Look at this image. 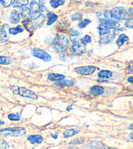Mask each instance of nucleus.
<instances>
[{
  "label": "nucleus",
  "instance_id": "f257e3e1",
  "mask_svg": "<svg viewBox=\"0 0 133 149\" xmlns=\"http://www.w3.org/2000/svg\"><path fill=\"white\" fill-rule=\"evenodd\" d=\"M52 47L55 52L62 53L67 50L69 47V41L65 36L57 34L53 39Z\"/></svg>",
  "mask_w": 133,
  "mask_h": 149
},
{
  "label": "nucleus",
  "instance_id": "f03ea898",
  "mask_svg": "<svg viewBox=\"0 0 133 149\" xmlns=\"http://www.w3.org/2000/svg\"><path fill=\"white\" fill-rule=\"evenodd\" d=\"M10 89L13 94L20 95V96L24 97L30 98L31 100H37V98H38V95L35 93L24 87L11 86L10 87Z\"/></svg>",
  "mask_w": 133,
  "mask_h": 149
},
{
  "label": "nucleus",
  "instance_id": "7ed1b4c3",
  "mask_svg": "<svg viewBox=\"0 0 133 149\" xmlns=\"http://www.w3.org/2000/svg\"><path fill=\"white\" fill-rule=\"evenodd\" d=\"M26 134V130L23 127H7L0 130V135L1 136L19 137L24 135Z\"/></svg>",
  "mask_w": 133,
  "mask_h": 149
},
{
  "label": "nucleus",
  "instance_id": "20e7f679",
  "mask_svg": "<svg viewBox=\"0 0 133 149\" xmlns=\"http://www.w3.org/2000/svg\"><path fill=\"white\" fill-rule=\"evenodd\" d=\"M113 20H124L129 18L130 14L123 7H117L110 10Z\"/></svg>",
  "mask_w": 133,
  "mask_h": 149
},
{
  "label": "nucleus",
  "instance_id": "39448f33",
  "mask_svg": "<svg viewBox=\"0 0 133 149\" xmlns=\"http://www.w3.org/2000/svg\"><path fill=\"white\" fill-rule=\"evenodd\" d=\"M86 46L77 39L72 40V45L71 47V52L76 56H82L86 52Z\"/></svg>",
  "mask_w": 133,
  "mask_h": 149
},
{
  "label": "nucleus",
  "instance_id": "423d86ee",
  "mask_svg": "<svg viewBox=\"0 0 133 149\" xmlns=\"http://www.w3.org/2000/svg\"><path fill=\"white\" fill-rule=\"evenodd\" d=\"M99 70V68L94 65H86V66H80L74 68V72L77 74H81V75L87 76L91 75L94 73L95 71Z\"/></svg>",
  "mask_w": 133,
  "mask_h": 149
},
{
  "label": "nucleus",
  "instance_id": "0eeeda50",
  "mask_svg": "<svg viewBox=\"0 0 133 149\" xmlns=\"http://www.w3.org/2000/svg\"><path fill=\"white\" fill-rule=\"evenodd\" d=\"M31 54L34 57L41 59L44 62H48L52 60L51 56L46 51H44V50L39 49V48H34V49H33L31 50Z\"/></svg>",
  "mask_w": 133,
  "mask_h": 149
},
{
  "label": "nucleus",
  "instance_id": "6e6552de",
  "mask_svg": "<svg viewBox=\"0 0 133 149\" xmlns=\"http://www.w3.org/2000/svg\"><path fill=\"white\" fill-rule=\"evenodd\" d=\"M99 22L100 24L103 25L104 27L109 29V30H116V29L120 28V24L116 20L100 18L99 19Z\"/></svg>",
  "mask_w": 133,
  "mask_h": 149
},
{
  "label": "nucleus",
  "instance_id": "1a4fd4ad",
  "mask_svg": "<svg viewBox=\"0 0 133 149\" xmlns=\"http://www.w3.org/2000/svg\"><path fill=\"white\" fill-rule=\"evenodd\" d=\"M9 26L5 24L0 30V42H6L9 39Z\"/></svg>",
  "mask_w": 133,
  "mask_h": 149
},
{
  "label": "nucleus",
  "instance_id": "9d476101",
  "mask_svg": "<svg viewBox=\"0 0 133 149\" xmlns=\"http://www.w3.org/2000/svg\"><path fill=\"white\" fill-rule=\"evenodd\" d=\"M118 31L114 30L112 33H109L106 36H100L99 39V43L100 44H108L109 42H111L115 38L116 35H118Z\"/></svg>",
  "mask_w": 133,
  "mask_h": 149
},
{
  "label": "nucleus",
  "instance_id": "9b49d317",
  "mask_svg": "<svg viewBox=\"0 0 133 149\" xmlns=\"http://www.w3.org/2000/svg\"><path fill=\"white\" fill-rule=\"evenodd\" d=\"M28 141L31 144H41L43 141V137L40 135H31L28 137Z\"/></svg>",
  "mask_w": 133,
  "mask_h": 149
},
{
  "label": "nucleus",
  "instance_id": "f8f14e48",
  "mask_svg": "<svg viewBox=\"0 0 133 149\" xmlns=\"http://www.w3.org/2000/svg\"><path fill=\"white\" fill-rule=\"evenodd\" d=\"M104 92H105V88L99 85H95L90 88V93L95 96H99L104 94Z\"/></svg>",
  "mask_w": 133,
  "mask_h": 149
},
{
  "label": "nucleus",
  "instance_id": "ddd939ff",
  "mask_svg": "<svg viewBox=\"0 0 133 149\" xmlns=\"http://www.w3.org/2000/svg\"><path fill=\"white\" fill-rule=\"evenodd\" d=\"M19 13H20V15L22 16L23 19L25 20V19H28V18H30L31 17L32 11H31L30 8L25 6V7H22L20 8Z\"/></svg>",
  "mask_w": 133,
  "mask_h": 149
},
{
  "label": "nucleus",
  "instance_id": "4468645a",
  "mask_svg": "<svg viewBox=\"0 0 133 149\" xmlns=\"http://www.w3.org/2000/svg\"><path fill=\"white\" fill-rule=\"evenodd\" d=\"M20 15L19 11L17 10H13L10 15V22L12 24H15L20 22Z\"/></svg>",
  "mask_w": 133,
  "mask_h": 149
},
{
  "label": "nucleus",
  "instance_id": "2eb2a0df",
  "mask_svg": "<svg viewBox=\"0 0 133 149\" xmlns=\"http://www.w3.org/2000/svg\"><path fill=\"white\" fill-rule=\"evenodd\" d=\"M69 26V24L67 22V21H63L61 20L56 26V30L59 32H66L68 31V28Z\"/></svg>",
  "mask_w": 133,
  "mask_h": 149
},
{
  "label": "nucleus",
  "instance_id": "dca6fc26",
  "mask_svg": "<svg viewBox=\"0 0 133 149\" xmlns=\"http://www.w3.org/2000/svg\"><path fill=\"white\" fill-rule=\"evenodd\" d=\"M80 131V127H74L73 129L66 130L63 132V136L65 138H69L73 137L74 135L78 134Z\"/></svg>",
  "mask_w": 133,
  "mask_h": 149
},
{
  "label": "nucleus",
  "instance_id": "f3484780",
  "mask_svg": "<svg viewBox=\"0 0 133 149\" xmlns=\"http://www.w3.org/2000/svg\"><path fill=\"white\" fill-rule=\"evenodd\" d=\"M65 75L59 73H50L48 75V79L52 82H58L65 79Z\"/></svg>",
  "mask_w": 133,
  "mask_h": 149
},
{
  "label": "nucleus",
  "instance_id": "a211bd4d",
  "mask_svg": "<svg viewBox=\"0 0 133 149\" xmlns=\"http://www.w3.org/2000/svg\"><path fill=\"white\" fill-rule=\"evenodd\" d=\"M113 73L109 70H101L98 73V77L101 79H108L111 78Z\"/></svg>",
  "mask_w": 133,
  "mask_h": 149
},
{
  "label": "nucleus",
  "instance_id": "6ab92c4d",
  "mask_svg": "<svg viewBox=\"0 0 133 149\" xmlns=\"http://www.w3.org/2000/svg\"><path fill=\"white\" fill-rule=\"evenodd\" d=\"M57 18H58L57 15H55V13H52V12H49V13L47 15L46 25L51 26L55 22H56V20H57Z\"/></svg>",
  "mask_w": 133,
  "mask_h": 149
},
{
  "label": "nucleus",
  "instance_id": "aec40b11",
  "mask_svg": "<svg viewBox=\"0 0 133 149\" xmlns=\"http://www.w3.org/2000/svg\"><path fill=\"white\" fill-rule=\"evenodd\" d=\"M75 82L73 81H69V80H62V81H58L55 84V86L60 88L65 87V86H71L74 84Z\"/></svg>",
  "mask_w": 133,
  "mask_h": 149
},
{
  "label": "nucleus",
  "instance_id": "412c9836",
  "mask_svg": "<svg viewBox=\"0 0 133 149\" xmlns=\"http://www.w3.org/2000/svg\"><path fill=\"white\" fill-rule=\"evenodd\" d=\"M29 3L28 0H14L12 5L15 8H20L25 7Z\"/></svg>",
  "mask_w": 133,
  "mask_h": 149
},
{
  "label": "nucleus",
  "instance_id": "4be33fe9",
  "mask_svg": "<svg viewBox=\"0 0 133 149\" xmlns=\"http://www.w3.org/2000/svg\"><path fill=\"white\" fill-rule=\"evenodd\" d=\"M129 38L128 37V36H127L125 34H121L120 36H119L118 39L116 41V44L118 45V47H121L125 42L128 41Z\"/></svg>",
  "mask_w": 133,
  "mask_h": 149
},
{
  "label": "nucleus",
  "instance_id": "5701e85b",
  "mask_svg": "<svg viewBox=\"0 0 133 149\" xmlns=\"http://www.w3.org/2000/svg\"><path fill=\"white\" fill-rule=\"evenodd\" d=\"M24 31V29L22 28V26L18 25L15 28H10L9 31L10 34H12V35H17L18 33H22L23 31Z\"/></svg>",
  "mask_w": 133,
  "mask_h": 149
},
{
  "label": "nucleus",
  "instance_id": "b1692460",
  "mask_svg": "<svg viewBox=\"0 0 133 149\" xmlns=\"http://www.w3.org/2000/svg\"><path fill=\"white\" fill-rule=\"evenodd\" d=\"M30 9L31 10L32 13L35 12H40L41 11V7L37 1H31L30 2Z\"/></svg>",
  "mask_w": 133,
  "mask_h": 149
},
{
  "label": "nucleus",
  "instance_id": "393cba45",
  "mask_svg": "<svg viewBox=\"0 0 133 149\" xmlns=\"http://www.w3.org/2000/svg\"><path fill=\"white\" fill-rule=\"evenodd\" d=\"M50 3L52 8L56 9L58 7L64 5L65 0H50Z\"/></svg>",
  "mask_w": 133,
  "mask_h": 149
},
{
  "label": "nucleus",
  "instance_id": "a878e982",
  "mask_svg": "<svg viewBox=\"0 0 133 149\" xmlns=\"http://www.w3.org/2000/svg\"><path fill=\"white\" fill-rule=\"evenodd\" d=\"M98 31H99V34L100 36H103L105 35H107L109 33H110V31L109 29H107L105 27H104L103 25L99 24L97 27Z\"/></svg>",
  "mask_w": 133,
  "mask_h": 149
},
{
  "label": "nucleus",
  "instance_id": "bb28decb",
  "mask_svg": "<svg viewBox=\"0 0 133 149\" xmlns=\"http://www.w3.org/2000/svg\"><path fill=\"white\" fill-rule=\"evenodd\" d=\"M7 118H9L10 120L12 121H18L20 120V115L18 113H10L8 114Z\"/></svg>",
  "mask_w": 133,
  "mask_h": 149
},
{
  "label": "nucleus",
  "instance_id": "cd10ccee",
  "mask_svg": "<svg viewBox=\"0 0 133 149\" xmlns=\"http://www.w3.org/2000/svg\"><path fill=\"white\" fill-rule=\"evenodd\" d=\"M10 63H11V60L9 57L0 56V64L7 65L10 64Z\"/></svg>",
  "mask_w": 133,
  "mask_h": 149
},
{
  "label": "nucleus",
  "instance_id": "c85d7f7f",
  "mask_svg": "<svg viewBox=\"0 0 133 149\" xmlns=\"http://www.w3.org/2000/svg\"><path fill=\"white\" fill-rule=\"evenodd\" d=\"M91 37L89 35H86L82 37V39H80V42L84 45H85V46H86V45L90 43V42H91Z\"/></svg>",
  "mask_w": 133,
  "mask_h": 149
},
{
  "label": "nucleus",
  "instance_id": "c756f323",
  "mask_svg": "<svg viewBox=\"0 0 133 149\" xmlns=\"http://www.w3.org/2000/svg\"><path fill=\"white\" fill-rule=\"evenodd\" d=\"M91 22V21L89 19H84V20L81 21V22L78 24V26L81 29L84 28H86L87 25L89 24Z\"/></svg>",
  "mask_w": 133,
  "mask_h": 149
},
{
  "label": "nucleus",
  "instance_id": "7c9ffc66",
  "mask_svg": "<svg viewBox=\"0 0 133 149\" xmlns=\"http://www.w3.org/2000/svg\"><path fill=\"white\" fill-rule=\"evenodd\" d=\"M82 18H83V15L81 13H74L71 17L72 21H76V20H82Z\"/></svg>",
  "mask_w": 133,
  "mask_h": 149
},
{
  "label": "nucleus",
  "instance_id": "2f4dec72",
  "mask_svg": "<svg viewBox=\"0 0 133 149\" xmlns=\"http://www.w3.org/2000/svg\"><path fill=\"white\" fill-rule=\"evenodd\" d=\"M69 31V34L72 37H76V36H78L80 33V31L78 30H76L75 28H70L69 30H68Z\"/></svg>",
  "mask_w": 133,
  "mask_h": 149
},
{
  "label": "nucleus",
  "instance_id": "473e14b6",
  "mask_svg": "<svg viewBox=\"0 0 133 149\" xmlns=\"http://www.w3.org/2000/svg\"><path fill=\"white\" fill-rule=\"evenodd\" d=\"M84 142H85L84 139H76L69 142V145H82L83 144Z\"/></svg>",
  "mask_w": 133,
  "mask_h": 149
},
{
  "label": "nucleus",
  "instance_id": "72a5a7b5",
  "mask_svg": "<svg viewBox=\"0 0 133 149\" xmlns=\"http://www.w3.org/2000/svg\"><path fill=\"white\" fill-rule=\"evenodd\" d=\"M125 26L129 29H133V17L129 18L125 22Z\"/></svg>",
  "mask_w": 133,
  "mask_h": 149
},
{
  "label": "nucleus",
  "instance_id": "f704fd0d",
  "mask_svg": "<svg viewBox=\"0 0 133 149\" xmlns=\"http://www.w3.org/2000/svg\"><path fill=\"white\" fill-rule=\"evenodd\" d=\"M12 0H0V3L4 7H9L12 4Z\"/></svg>",
  "mask_w": 133,
  "mask_h": 149
},
{
  "label": "nucleus",
  "instance_id": "c9c22d12",
  "mask_svg": "<svg viewBox=\"0 0 133 149\" xmlns=\"http://www.w3.org/2000/svg\"><path fill=\"white\" fill-rule=\"evenodd\" d=\"M9 148V145L3 139H0V149H8Z\"/></svg>",
  "mask_w": 133,
  "mask_h": 149
},
{
  "label": "nucleus",
  "instance_id": "e433bc0d",
  "mask_svg": "<svg viewBox=\"0 0 133 149\" xmlns=\"http://www.w3.org/2000/svg\"><path fill=\"white\" fill-rule=\"evenodd\" d=\"M126 70H127V71H128L129 73H133V60L131 61V62L129 63V64H128V65H127Z\"/></svg>",
  "mask_w": 133,
  "mask_h": 149
},
{
  "label": "nucleus",
  "instance_id": "4c0bfd02",
  "mask_svg": "<svg viewBox=\"0 0 133 149\" xmlns=\"http://www.w3.org/2000/svg\"><path fill=\"white\" fill-rule=\"evenodd\" d=\"M52 37L50 36L46 37V38L44 39V42L46 44H49L50 42H52Z\"/></svg>",
  "mask_w": 133,
  "mask_h": 149
},
{
  "label": "nucleus",
  "instance_id": "58836bf2",
  "mask_svg": "<svg viewBox=\"0 0 133 149\" xmlns=\"http://www.w3.org/2000/svg\"><path fill=\"white\" fill-rule=\"evenodd\" d=\"M127 81H128L129 82H130V83L133 84V76L129 77V78H128V79H127Z\"/></svg>",
  "mask_w": 133,
  "mask_h": 149
},
{
  "label": "nucleus",
  "instance_id": "ea45409f",
  "mask_svg": "<svg viewBox=\"0 0 133 149\" xmlns=\"http://www.w3.org/2000/svg\"><path fill=\"white\" fill-rule=\"evenodd\" d=\"M96 14H97V17H99V19H100V18H102V17L103 16V13H97Z\"/></svg>",
  "mask_w": 133,
  "mask_h": 149
},
{
  "label": "nucleus",
  "instance_id": "a19ab883",
  "mask_svg": "<svg viewBox=\"0 0 133 149\" xmlns=\"http://www.w3.org/2000/svg\"><path fill=\"white\" fill-rule=\"evenodd\" d=\"M72 109H73V107H72V105H69V106H68V107H66V111H68V112L71 111Z\"/></svg>",
  "mask_w": 133,
  "mask_h": 149
},
{
  "label": "nucleus",
  "instance_id": "79ce46f5",
  "mask_svg": "<svg viewBox=\"0 0 133 149\" xmlns=\"http://www.w3.org/2000/svg\"><path fill=\"white\" fill-rule=\"evenodd\" d=\"M58 136V133H55V134H52V137L54 138V139H57Z\"/></svg>",
  "mask_w": 133,
  "mask_h": 149
},
{
  "label": "nucleus",
  "instance_id": "37998d69",
  "mask_svg": "<svg viewBox=\"0 0 133 149\" xmlns=\"http://www.w3.org/2000/svg\"><path fill=\"white\" fill-rule=\"evenodd\" d=\"M129 130H132V131H133V123L130 125V126H129Z\"/></svg>",
  "mask_w": 133,
  "mask_h": 149
},
{
  "label": "nucleus",
  "instance_id": "c03bdc74",
  "mask_svg": "<svg viewBox=\"0 0 133 149\" xmlns=\"http://www.w3.org/2000/svg\"><path fill=\"white\" fill-rule=\"evenodd\" d=\"M3 124H5V122L0 120V126H2V125H3Z\"/></svg>",
  "mask_w": 133,
  "mask_h": 149
},
{
  "label": "nucleus",
  "instance_id": "a18cd8bd",
  "mask_svg": "<svg viewBox=\"0 0 133 149\" xmlns=\"http://www.w3.org/2000/svg\"><path fill=\"white\" fill-rule=\"evenodd\" d=\"M129 137H131L132 139H133V133H131V134H129Z\"/></svg>",
  "mask_w": 133,
  "mask_h": 149
},
{
  "label": "nucleus",
  "instance_id": "49530a36",
  "mask_svg": "<svg viewBox=\"0 0 133 149\" xmlns=\"http://www.w3.org/2000/svg\"><path fill=\"white\" fill-rule=\"evenodd\" d=\"M106 149H116V148H106Z\"/></svg>",
  "mask_w": 133,
  "mask_h": 149
}]
</instances>
